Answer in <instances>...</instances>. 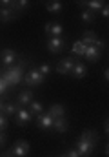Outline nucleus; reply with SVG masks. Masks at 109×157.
<instances>
[{
  "mask_svg": "<svg viewBox=\"0 0 109 157\" xmlns=\"http://www.w3.org/2000/svg\"><path fill=\"white\" fill-rule=\"evenodd\" d=\"M29 6V2L27 0H18V2H13V9L16 11V9H26Z\"/></svg>",
  "mask_w": 109,
  "mask_h": 157,
  "instance_id": "nucleus-25",
  "label": "nucleus"
},
{
  "mask_svg": "<svg viewBox=\"0 0 109 157\" xmlns=\"http://www.w3.org/2000/svg\"><path fill=\"white\" fill-rule=\"evenodd\" d=\"M20 110V106L18 104H13V102H7L5 104V108H4V113L5 115H16V112Z\"/></svg>",
  "mask_w": 109,
  "mask_h": 157,
  "instance_id": "nucleus-24",
  "label": "nucleus"
},
{
  "mask_svg": "<svg viewBox=\"0 0 109 157\" xmlns=\"http://www.w3.org/2000/svg\"><path fill=\"white\" fill-rule=\"evenodd\" d=\"M29 150H31L29 143L24 141V139H20V141H16V144H15V148H13L11 152H13L15 157H26L27 154H29Z\"/></svg>",
  "mask_w": 109,
  "mask_h": 157,
  "instance_id": "nucleus-5",
  "label": "nucleus"
},
{
  "mask_svg": "<svg viewBox=\"0 0 109 157\" xmlns=\"http://www.w3.org/2000/svg\"><path fill=\"white\" fill-rule=\"evenodd\" d=\"M16 17L15 9H9V7H0V22H9Z\"/></svg>",
  "mask_w": 109,
  "mask_h": 157,
  "instance_id": "nucleus-15",
  "label": "nucleus"
},
{
  "mask_svg": "<svg viewBox=\"0 0 109 157\" xmlns=\"http://www.w3.org/2000/svg\"><path fill=\"white\" fill-rule=\"evenodd\" d=\"M27 64H29L27 60H20L18 64L7 68V70L2 73V78L5 80V84H7L9 88H13V86H16V84L22 82V78H24V68H26Z\"/></svg>",
  "mask_w": 109,
  "mask_h": 157,
  "instance_id": "nucleus-1",
  "label": "nucleus"
},
{
  "mask_svg": "<svg viewBox=\"0 0 109 157\" xmlns=\"http://www.w3.org/2000/svg\"><path fill=\"white\" fill-rule=\"evenodd\" d=\"M64 157H80V154H78V150L74 148V150H69L67 154H64Z\"/></svg>",
  "mask_w": 109,
  "mask_h": 157,
  "instance_id": "nucleus-30",
  "label": "nucleus"
},
{
  "mask_svg": "<svg viewBox=\"0 0 109 157\" xmlns=\"http://www.w3.org/2000/svg\"><path fill=\"white\" fill-rule=\"evenodd\" d=\"M74 64H76V57H66V59H62V60L56 64V73H60V75L71 73L73 68H74Z\"/></svg>",
  "mask_w": 109,
  "mask_h": 157,
  "instance_id": "nucleus-2",
  "label": "nucleus"
},
{
  "mask_svg": "<svg viewBox=\"0 0 109 157\" xmlns=\"http://www.w3.org/2000/svg\"><path fill=\"white\" fill-rule=\"evenodd\" d=\"M106 133H107V135H109V119H107V121H106Z\"/></svg>",
  "mask_w": 109,
  "mask_h": 157,
  "instance_id": "nucleus-34",
  "label": "nucleus"
},
{
  "mask_svg": "<svg viewBox=\"0 0 109 157\" xmlns=\"http://www.w3.org/2000/svg\"><path fill=\"white\" fill-rule=\"evenodd\" d=\"M29 112L33 113V117H38L40 113H44V106H42V102H38V101H33L31 104H29Z\"/></svg>",
  "mask_w": 109,
  "mask_h": 157,
  "instance_id": "nucleus-20",
  "label": "nucleus"
},
{
  "mask_svg": "<svg viewBox=\"0 0 109 157\" xmlns=\"http://www.w3.org/2000/svg\"><path fill=\"white\" fill-rule=\"evenodd\" d=\"M53 122H55V119L51 117L49 113H40L38 115V128L44 130V132L53 130Z\"/></svg>",
  "mask_w": 109,
  "mask_h": 157,
  "instance_id": "nucleus-9",
  "label": "nucleus"
},
{
  "mask_svg": "<svg viewBox=\"0 0 109 157\" xmlns=\"http://www.w3.org/2000/svg\"><path fill=\"white\" fill-rule=\"evenodd\" d=\"M80 18H82L85 24H93V22H95V13H93L91 9H84V11L80 13Z\"/></svg>",
  "mask_w": 109,
  "mask_h": 157,
  "instance_id": "nucleus-22",
  "label": "nucleus"
},
{
  "mask_svg": "<svg viewBox=\"0 0 109 157\" xmlns=\"http://www.w3.org/2000/svg\"><path fill=\"white\" fill-rule=\"evenodd\" d=\"M7 128V117H5V113H0V132H4Z\"/></svg>",
  "mask_w": 109,
  "mask_h": 157,
  "instance_id": "nucleus-27",
  "label": "nucleus"
},
{
  "mask_svg": "<svg viewBox=\"0 0 109 157\" xmlns=\"http://www.w3.org/2000/svg\"><path fill=\"white\" fill-rule=\"evenodd\" d=\"M106 154H107V155H109V144H107V146H106Z\"/></svg>",
  "mask_w": 109,
  "mask_h": 157,
  "instance_id": "nucleus-36",
  "label": "nucleus"
},
{
  "mask_svg": "<svg viewBox=\"0 0 109 157\" xmlns=\"http://www.w3.org/2000/svg\"><path fill=\"white\" fill-rule=\"evenodd\" d=\"M100 15H102V17H106V18H109V4H106V6L102 7V11H100Z\"/></svg>",
  "mask_w": 109,
  "mask_h": 157,
  "instance_id": "nucleus-31",
  "label": "nucleus"
},
{
  "mask_svg": "<svg viewBox=\"0 0 109 157\" xmlns=\"http://www.w3.org/2000/svg\"><path fill=\"white\" fill-rule=\"evenodd\" d=\"M47 113H49L53 119H58V117H64L66 110H64V106H62V104H53V106L49 108V112H47Z\"/></svg>",
  "mask_w": 109,
  "mask_h": 157,
  "instance_id": "nucleus-18",
  "label": "nucleus"
},
{
  "mask_svg": "<svg viewBox=\"0 0 109 157\" xmlns=\"http://www.w3.org/2000/svg\"><path fill=\"white\" fill-rule=\"evenodd\" d=\"M7 88H9V86L5 84V80L2 78V75H0V95H4V93L7 91Z\"/></svg>",
  "mask_w": 109,
  "mask_h": 157,
  "instance_id": "nucleus-28",
  "label": "nucleus"
},
{
  "mask_svg": "<svg viewBox=\"0 0 109 157\" xmlns=\"http://www.w3.org/2000/svg\"><path fill=\"white\" fill-rule=\"evenodd\" d=\"M80 6L84 7V9H91L93 13H96V11H102V7L106 6L102 0H84V2H80Z\"/></svg>",
  "mask_w": 109,
  "mask_h": 157,
  "instance_id": "nucleus-11",
  "label": "nucleus"
},
{
  "mask_svg": "<svg viewBox=\"0 0 109 157\" xmlns=\"http://www.w3.org/2000/svg\"><path fill=\"white\" fill-rule=\"evenodd\" d=\"M62 31H64V28H62V24H58V22H47V24H45V33L49 35V39H53V37H62Z\"/></svg>",
  "mask_w": 109,
  "mask_h": 157,
  "instance_id": "nucleus-8",
  "label": "nucleus"
},
{
  "mask_svg": "<svg viewBox=\"0 0 109 157\" xmlns=\"http://www.w3.org/2000/svg\"><path fill=\"white\" fill-rule=\"evenodd\" d=\"M85 51H87V44H84L82 40H76V42L73 44V53H74V57H84Z\"/></svg>",
  "mask_w": 109,
  "mask_h": 157,
  "instance_id": "nucleus-16",
  "label": "nucleus"
},
{
  "mask_svg": "<svg viewBox=\"0 0 109 157\" xmlns=\"http://www.w3.org/2000/svg\"><path fill=\"white\" fill-rule=\"evenodd\" d=\"M26 84H29V86H42L44 84V80H45V77L38 71V68H33V70H29L27 73H26Z\"/></svg>",
  "mask_w": 109,
  "mask_h": 157,
  "instance_id": "nucleus-3",
  "label": "nucleus"
},
{
  "mask_svg": "<svg viewBox=\"0 0 109 157\" xmlns=\"http://www.w3.org/2000/svg\"><path fill=\"white\" fill-rule=\"evenodd\" d=\"M96 39H98V37H96L93 31H84V35H82V39H80V40H82L84 44H87V46H93Z\"/></svg>",
  "mask_w": 109,
  "mask_h": 157,
  "instance_id": "nucleus-21",
  "label": "nucleus"
},
{
  "mask_svg": "<svg viewBox=\"0 0 109 157\" xmlns=\"http://www.w3.org/2000/svg\"><path fill=\"white\" fill-rule=\"evenodd\" d=\"M85 73H87V68H85L84 64H80V62L74 64V68H73V71H71V75L74 78H84L85 77Z\"/></svg>",
  "mask_w": 109,
  "mask_h": 157,
  "instance_id": "nucleus-17",
  "label": "nucleus"
},
{
  "mask_svg": "<svg viewBox=\"0 0 109 157\" xmlns=\"http://www.w3.org/2000/svg\"><path fill=\"white\" fill-rule=\"evenodd\" d=\"M4 143H5V133H4V132H0V146H2Z\"/></svg>",
  "mask_w": 109,
  "mask_h": 157,
  "instance_id": "nucleus-32",
  "label": "nucleus"
},
{
  "mask_svg": "<svg viewBox=\"0 0 109 157\" xmlns=\"http://www.w3.org/2000/svg\"><path fill=\"white\" fill-rule=\"evenodd\" d=\"M53 130L58 132V133H66V132L69 130V122H67V119L66 117L55 119V122H53Z\"/></svg>",
  "mask_w": 109,
  "mask_h": 157,
  "instance_id": "nucleus-12",
  "label": "nucleus"
},
{
  "mask_svg": "<svg viewBox=\"0 0 109 157\" xmlns=\"http://www.w3.org/2000/svg\"><path fill=\"white\" fill-rule=\"evenodd\" d=\"M104 78L109 82V68H106V70H104Z\"/></svg>",
  "mask_w": 109,
  "mask_h": 157,
  "instance_id": "nucleus-33",
  "label": "nucleus"
},
{
  "mask_svg": "<svg viewBox=\"0 0 109 157\" xmlns=\"http://www.w3.org/2000/svg\"><path fill=\"white\" fill-rule=\"evenodd\" d=\"M38 71H40L44 77H47V75L51 73V66H49V64H42V66L38 68Z\"/></svg>",
  "mask_w": 109,
  "mask_h": 157,
  "instance_id": "nucleus-26",
  "label": "nucleus"
},
{
  "mask_svg": "<svg viewBox=\"0 0 109 157\" xmlns=\"http://www.w3.org/2000/svg\"><path fill=\"white\" fill-rule=\"evenodd\" d=\"M93 46H95L96 49H100V51H102V49L106 48V42H104L102 39H96V40H95V44H93Z\"/></svg>",
  "mask_w": 109,
  "mask_h": 157,
  "instance_id": "nucleus-29",
  "label": "nucleus"
},
{
  "mask_svg": "<svg viewBox=\"0 0 109 157\" xmlns=\"http://www.w3.org/2000/svg\"><path fill=\"white\" fill-rule=\"evenodd\" d=\"M33 102V91L31 90H27V91H22L20 95H18V106H29Z\"/></svg>",
  "mask_w": 109,
  "mask_h": 157,
  "instance_id": "nucleus-14",
  "label": "nucleus"
},
{
  "mask_svg": "<svg viewBox=\"0 0 109 157\" xmlns=\"http://www.w3.org/2000/svg\"><path fill=\"white\" fill-rule=\"evenodd\" d=\"M15 121H16V124L26 126V124H29V122L33 121V113H31L29 110H26V108H20V110L16 112V115H15Z\"/></svg>",
  "mask_w": 109,
  "mask_h": 157,
  "instance_id": "nucleus-6",
  "label": "nucleus"
},
{
  "mask_svg": "<svg viewBox=\"0 0 109 157\" xmlns=\"http://www.w3.org/2000/svg\"><path fill=\"white\" fill-rule=\"evenodd\" d=\"M62 157H64V155H62Z\"/></svg>",
  "mask_w": 109,
  "mask_h": 157,
  "instance_id": "nucleus-37",
  "label": "nucleus"
},
{
  "mask_svg": "<svg viewBox=\"0 0 109 157\" xmlns=\"http://www.w3.org/2000/svg\"><path fill=\"white\" fill-rule=\"evenodd\" d=\"M4 157H15V155H13V152H7V154H4Z\"/></svg>",
  "mask_w": 109,
  "mask_h": 157,
  "instance_id": "nucleus-35",
  "label": "nucleus"
},
{
  "mask_svg": "<svg viewBox=\"0 0 109 157\" xmlns=\"http://www.w3.org/2000/svg\"><path fill=\"white\" fill-rule=\"evenodd\" d=\"M76 150H78L80 157H89L91 154H93V150H95V144L89 143V141H85V139H78V143H76Z\"/></svg>",
  "mask_w": 109,
  "mask_h": 157,
  "instance_id": "nucleus-4",
  "label": "nucleus"
},
{
  "mask_svg": "<svg viewBox=\"0 0 109 157\" xmlns=\"http://www.w3.org/2000/svg\"><path fill=\"white\" fill-rule=\"evenodd\" d=\"M0 55H2V64L5 68H11L16 60V51H13V49H4Z\"/></svg>",
  "mask_w": 109,
  "mask_h": 157,
  "instance_id": "nucleus-10",
  "label": "nucleus"
},
{
  "mask_svg": "<svg viewBox=\"0 0 109 157\" xmlns=\"http://www.w3.org/2000/svg\"><path fill=\"white\" fill-rule=\"evenodd\" d=\"M45 7H47V11H49V13H53V15L62 13V2H58V0H51V2H47V4H45Z\"/></svg>",
  "mask_w": 109,
  "mask_h": 157,
  "instance_id": "nucleus-19",
  "label": "nucleus"
},
{
  "mask_svg": "<svg viewBox=\"0 0 109 157\" xmlns=\"http://www.w3.org/2000/svg\"><path fill=\"white\" fill-rule=\"evenodd\" d=\"M84 59L87 62H98L100 60V49H96L95 46H87V51H85Z\"/></svg>",
  "mask_w": 109,
  "mask_h": 157,
  "instance_id": "nucleus-13",
  "label": "nucleus"
},
{
  "mask_svg": "<svg viewBox=\"0 0 109 157\" xmlns=\"http://www.w3.org/2000/svg\"><path fill=\"white\" fill-rule=\"evenodd\" d=\"M64 49V40H62V37H53V39L47 40V51L49 53H60Z\"/></svg>",
  "mask_w": 109,
  "mask_h": 157,
  "instance_id": "nucleus-7",
  "label": "nucleus"
},
{
  "mask_svg": "<svg viewBox=\"0 0 109 157\" xmlns=\"http://www.w3.org/2000/svg\"><path fill=\"white\" fill-rule=\"evenodd\" d=\"M80 139H85V141H89V143H93V144H96L98 143V135L93 132V130H85L84 133H82V137Z\"/></svg>",
  "mask_w": 109,
  "mask_h": 157,
  "instance_id": "nucleus-23",
  "label": "nucleus"
}]
</instances>
